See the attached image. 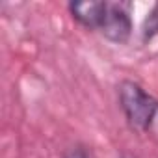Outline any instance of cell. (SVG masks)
I'll list each match as a JSON object with an SVG mask.
<instances>
[{
    "label": "cell",
    "instance_id": "6da1fadb",
    "mask_svg": "<svg viewBox=\"0 0 158 158\" xmlns=\"http://www.w3.org/2000/svg\"><path fill=\"white\" fill-rule=\"evenodd\" d=\"M117 99L128 127L139 134L158 139V99L132 80H123L119 84Z\"/></svg>",
    "mask_w": 158,
    "mask_h": 158
},
{
    "label": "cell",
    "instance_id": "7a4b0ae2",
    "mask_svg": "<svg viewBox=\"0 0 158 158\" xmlns=\"http://www.w3.org/2000/svg\"><path fill=\"white\" fill-rule=\"evenodd\" d=\"M132 17L130 4L127 2H106V11L101 23L99 32L112 43L123 45L132 35Z\"/></svg>",
    "mask_w": 158,
    "mask_h": 158
},
{
    "label": "cell",
    "instance_id": "277c9868",
    "mask_svg": "<svg viewBox=\"0 0 158 158\" xmlns=\"http://www.w3.org/2000/svg\"><path fill=\"white\" fill-rule=\"evenodd\" d=\"M156 35H158V4H154L151 8V11L147 13L145 21H143L141 39H143V43H147V41H151Z\"/></svg>",
    "mask_w": 158,
    "mask_h": 158
},
{
    "label": "cell",
    "instance_id": "8992f818",
    "mask_svg": "<svg viewBox=\"0 0 158 158\" xmlns=\"http://www.w3.org/2000/svg\"><path fill=\"white\" fill-rule=\"evenodd\" d=\"M119 158H138V156H134V154H121Z\"/></svg>",
    "mask_w": 158,
    "mask_h": 158
},
{
    "label": "cell",
    "instance_id": "5b68a950",
    "mask_svg": "<svg viewBox=\"0 0 158 158\" xmlns=\"http://www.w3.org/2000/svg\"><path fill=\"white\" fill-rule=\"evenodd\" d=\"M63 158H93V156H91V151L86 145L76 143V145H73V147H69L65 151Z\"/></svg>",
    "mask_w": 158,
    "mask_h": 158
},
{
    "label": "cell",
    "instance_id": "3957f363",
    "mask_svg": "<svg viewBox=\"0 0 158 158\" xmlns=\"http://www.w3.org/2000/svg\"><path fill=\"white\" fill-rule=\"evenodd\" d=\"M106 11V0H86V2H71L69 13L71 17L88 30L99 32L102 17Z\"/></svg>",
    "mask_w": 158,
    "mask_h": 158
}]
</instances>
